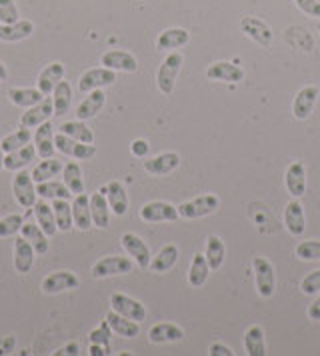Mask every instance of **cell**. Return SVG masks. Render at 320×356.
<instances>
[{"label":"cell","mask_w":320,"mask_h":356,"mask_svg":"<svg viewBox=\"0 0 320 356\" xmlns=\"http://www.w3.org/2000/svg\"><path fill=\"white\" fill-rule=\"evenodd\" d=\"M176 260H178V246L176 244H166V246L160 248L157 257H152L148 268L152 273H168L176 264Z\"/></svg>","instance_id":"obj_32"},{"label":"cell","mask_w":320,"mask_h":356,"mask_svg":"<svg viewBox=\"0 0 320 356\" xmlns=\"http://www.w3.org/2000/svg\"><path fill=\"white\" fill-rule=\"evenodd\" d=\"M184 63V56L180 52H170L162 65H160L159 72H157V84H159V90L162 95H173L176 86V79H178V72L182 68Z\"/></svg>","instance_id":"obj_1"},{"label":"cell","mask_w":320,"mask_h":356,"mask_svg":"<svg viewBox=\"0 0 320 356\" xmlns=\"http://www.w3.org/2000/svg\"><path fill=\"white\" fill-rule=\"evenodd\" d=\"M54 114V106H52V100H42L38 104L31 106L26 113H22L20 116V127H26V129H36L38 124L50 120V116Z\"/></svg>","instance_id":"obj_20"},{"label":"cell","mask_w":320,"mask_h":356,"mask_svg":"<svg viewBox=\"0 0 320 356\" xmlns=\"http://www.w3.org/2000/svg\"><path fill=\"white\" fill-rule=\"evenodd\" d=\"M34 248L32 244L24 238V236H18L15 241V268L16 273L20 275H29L34 266Z\"/></svg>","instance_id":"obj_22"},{"label":"cell","mask_w":320,"mask_h":356,"mask_svg":"<svg viewBox=\"0 0 320 356\" xmlns=\"http://www.w3.org/2000/svg\"><path fill=\"white\" fill-rule=\"evenodd\" d=\"M308 318L310 321H320V296L308 307Z\"/></svg>","instance_id":"obj_55"},{"label":"cell","mask_w":320,"mask_h":356,"mask_svg":"<svg viewBox=\"0 0 320 356\" xmlns=\"http://www.w3.org/2000/svg\"><path fill=\"white\" fill-rule=\"evenodd\" d=\"M32 212H34V218H36L38 227L42 228L48 236L52 238V236L58 232V227H56V220H54V212H52V207H50V204H47L45 200H38V202H34Z\"/></svg>","instance_id":"obj_33"},{"label":"cell","mask_w":320,"mask_h":356,"mask_svg":"<svg viewBox=\"0 0 320 356\" xmlns=\"http://www.w3.org/2000/svg\"><path fill=\"white\" fill-rule=\"evenodd\" d=\"M134 264L136 262L132 259H128V257H104V259H100L93 266L90 275L96 280L118 275H130L134 270Z\"/></svg>","instance_id":"obj_2"},{"label":"cell","mask_w":320,"mask_h":356,"mask_svg":"<svg viewBox=\"0 0 320 356\" xmlns=\"http://www.w3.org/2000/svg\"><path fill=\"white\" fill-rule=\"evenodd\" d=\"M294 254L301 260H320V241H304L294 248Z\"/></svg>","instance_id":"obj_46"},{"label":"cell","mask_w":320,"mask_h":356,"mask_svg":"<svg viewBox=\"0 0 320 356\" xmlns=\"http://www.w3.org/2000/svg\"><path fill=\"white\" fill-rule=\"evenodd\" d=\"M63 76H64L63 63H52V65L45 66V68L40 70L38 81H36V88H38L45 97H48V95H52L54 86L63 81Z\"/></svg>","instance_id":"obj_23"},{"label":"cell","mask_w":320,"mask_h":356,"mask_svg":"<svg viewBox=\"0 0 320 356\" xmlns=\"http://www.w3.org/2000/svg\"><path fill=\"white\" fill-rule=\"evenodd\" d=\"M301 289L304 294H317L320 292V270H314L310 275H306L301 282Z\"/></svg>","instance_id":"obj_49"},{"label":"cell","mask_w":320,"mask_h":356,"mask_svg":"<svg viewBox=\"0 0 320 356\" xmlns=\"http://www.w3.org/2000/svg\"><path fill=\"white\" fill-rule=\"evenodd\" d=\"M240 31L246 34L248 38H253L256 44H260L262 49H269L272 44V31L266 22H262L260 18L244 17L240 20Z\"/></svg>","instance_id":"obj_12"},{"label":"cell","mask_w":320,"mask_h":356,"mask_svg":"<svg viewBox=\"0 0 320 356\" xmlns=\"http://www.w3.org/2000/svg\"><path fill=\"white\" fill-rule=\"evenodd\" d=\"M58 132H63L66 136L80 140L84 145H95V132L84 124V120H70V122H63L58 127Z\"/></svg>","instance_id":"obj_36"},{"label":"cell","mask_w":320,"mask_h":356,"mask_svg":"<svg viewBox=\"0 0 320 356\" xmlns=\"http://www.w3.org/2000/svg\"><path fill=\"white\" fill-rule=\"evenodd\" d=\"M72 222L74 228H79L82 232L90 230L93 227V214H90V198L84 195H77L72 200Z\"/></svg>","instance_id":"obj_21"},{"label":"cell","mask_w":320,"mask_h":356,"mask_svg":"<svg viewBox=\"0 0 320 356\" xmlns=\"http://www.w3.org/2000/svg\"><path fill=\"white\" fill-rule=\"evenodd\" d=\"M20 232H22V236L32 244V248H34V252H36L38 257L47 254L48 248H50V241H48L50 236H48L42 228L38 227V222H24L22 228H20Z\"/></svg>","instance_id":"obj_26"},{"label":"cell","mask_w":320,"mask_h":356,"mask_svg":"<svg viewBox=\"0 0 320 356\" xmlns=\"http://www.w3.org/2000/svg\"><path fill=\"white\" fill-rule=\"evenodd\" d=\"M20 20V13L15 0H0V24H13Z\"/></svg>","instance_id":"obj_47"},{"label":"cell","mask_w":320,"mask_h":356,"mask_svg":"<svg viewBox=\"0 0 320 356\" xmlns=\"http://www.w3.org/2000/svg\"><path fill=\"white\" fill-rule=\"evenodd\" d=\"M15 348V339L13 337H6V340L0 339V355H10Z\"/></svg>","instance_id":"obj_54"},{"label":"cell","mask_w":320,"mask_h":356,"mask_svg":"<svg viewBox=\"0 0 320 356\" xmlns=\"http://www.w3.org/2000/svg\"><path fill=\"white\" fill-rule=\"evenodd\" d=\"M208 273H210V266H208L207 257L196 252L194 259H192L191 270H189V282H191L192 289H200L207 282Z\"/></svg>","instance_id":"obj_39"},{"label":"cell","mask_w":320,"mask_h":356,"mask_svg":"<svg viewBox=\"0 0 320 356\" xmlns=\"http://www.w3.org/2000/svg\"><path fill=\"white\" fill-rule=\"evenodd\" d=\"M52 212H54V220L61 232H70L74 222H72V207L68 204V200H52Z\"/></svg>","instance_id":"obj_43"},{"label":"cell","mask_w":320,"mask_h":356,"mask_svg":"<svg viewBox=\"0 0 320 356\" xmlns=\"http://www.w3.org/2000/svg\"><path fill=\"white\" fill-rule=\"evenodd\" d=\"M205 257L208 260V266H210V270H218L221 266H223L224 257H226V248H224V243L221 236H208L207 241V252H205Z\"/></svg>","instance_id":"obj_41"},{"label":"cell","mask_w":320,"mask_h":356,"mask_svg":"<svg viewBox=\"0 0 320 356\" xmlns=\"http://www.w3.org/2000/svg\"><path fill=\"white\" fill-rule=\"evenodd\" d=\"M111 308L114 312H118V314H122V316H127V318L138 324L146 318V308H144L143 302H138L136 298H130V296L122 294V292H114L112 294Z\"/></svg>","instance_id":"obj_8"},{"label":"cell","mask_w":320,"mask_h":356,"mask_svg":"<svg viewBox=\"0 0 320 356\" xmlns=\"http://www.w3.org/2000/svg\"><path fill=\"white\" fill-rule=\"evenodd\" d=\"M34 33V22L20 18L13 24H0V42H20L31 38Z\"/></svg>","instance_id":"obj_17"},{"label":"cell","mask_w":320,"mask_h":356,"mask_svg":"<svg viewBox=\"0 0 320 356\" xmlns=\"http://www.w3.org/2000/svg\"><path fill=\"white\" fill-rule=\"evenodd\" d=\"M208 81H223V82H240L244 81V70L240 66L226 63V60H218L214 65L208 66L207 70Z\"/></svg>","instance_id":"obj_18"},{"label":"cell","mask_w":320,"mask_h":356,"mask_svg":"<svg viewBox=\"0 0 320 356\" xmlns=\"http://www.w3.org/2000/svg\"><path fill=\"white\" fill-rule=\"evenodd\" d=\"M253 268H255V282L258 294L269 298L274 294L276 289V276H274V266L271 264V260H266L264 257H256L253 260Z\"/></svg>","instance_id":"obj_6"},{"label":"cell","mask_w":320,"mask_h":356,"mask_svg":"<svg viewBox=\"0 0 320 356\" xmlns=\"http://www.w3.org/2000/svg\"><path fill=\"white\" fill-rule=\"evenodd\" d=\"M64 184L68 186V191L72 195H82L84 193V178H82V170H80L79 162H68L63 168Z\"/></svg>","instance_id":"obj_42"},{"label":"cell","mask_w":320,"mask_h":356,"mask_svg":"<svg viewBox=\"0 0 320 356\" xmlns=\"http://www.w3.org/2000/svg\"><path fill=\"white\" fill-rule=\"evenodd\" d=\"M109 326L112 328V332H116L118 337H125V339H134V337H138V332H141V326L138 323H134V321H130L127 316H122V314H118V312H114L111 308V312L106 314V318H104Z\"/></svg>","instance_id":"obj_29"},{"label":"cell","mask_w":320,"mask_h":356,"mask_svg":"<svg viewBox=\"0 0 320 356\" xmlns=\"http://www.w3.org/2000/svg\"><path fill=\"white\" fill-rule=\"evenodd\" d=\"M13 195L22 209L32 211V207L36 202V182L32 180L31 172L18 170V175L13 180Z\"/></svg>","instance_id":"obj_5"},{"label":"cell","mask_w":320,"mask_h":356,"mask_svg":"<svg viewBox=\"0 0 320 356\" xmlns=\"http://www.w3.org/2000/svg\"><path fill=\"white\" fill-rule=\"evenodd\" d=\"M8 98L18 108H31L34 104L42 102L45 95L38 88H10L8 90Z\"/></svg>","instance_id":"obj_37"},{"label":"cell","mask_w":320,"mask_h":356,"mask_svg":"<svg viewBox=\"0 0 320 356\" xmlns=\"http://www.w3.org/2000/svg\"><path fill=\"white\" fill-rule=\"evenodd\" d=\"M120 243H122V248L128 252V257H132V260L136 262L138 268H148V264H150V260H152V254H150L148 244L144 243L138 234H134V232H125L122 238H120Z\"/></svg>","instance_id":"obj_11"},{"label":"cell","mask_w":320,"mask_h":356,"mask_svg":"<svg viewBox=\"0 0 320 356\" xmlns=\"http://www.w3.org/2000/svg\"><path fill=\"white\" fill-rule=\"evenodd\" d=\"M54 355H56V356H61V355L77 356V355H80V346H79V344H77V342H70V344H66V346H63L61 350H56Z\"/></svg>","instance_id":"obj_53"},{"label":"cell","mask_w":320,"mask_h":356,"mask_svg":"<svg viewBox=\"0 0 320 356\" xmlns=\"http://www.w3.org/2000/svg\"><path fill=\"white\" fill-rule=\"evenodd\" d=\"M4 168V150H2V145H0V172Z\"/></svg>","instance_id":"obj_58"},{"label":"cell","mask_w":320,"mask_h":356,"mask_svg":"<svg viewBox=\"0 0 320 356\" xmlns=\"http://www.w3.org/2000/svg\"><path fill=\"white\" fill-rule=\"evenodd\" d=\"M116 82V70H111L106 66H100V68H90L86 70L79 81V90L82 95L86 92H93L96 88H104V86H111Z\"/></svg>","instance_id":"obj_7"},{"label":"cell","mask_w":320,"mask_h":356,"mask_svg":"<svg viewBox=\"0 0 320 356\" xmlns=\"http://www.w3.org/2000/svg\"><path fill=\"white\" fill-rule=\"evenodd\" d=\"M184 339V330L180 326L173 323H160L154 324L148 330V340L152 344H164V342H180Z\"/></svg>","instance_id":"obj_27"},{"label":"cell","mask_w":320,"mask_h":356,"mask_svg":"<svg viewBox=\"0 0 320 356\" xmlns=\"http://www.w3.org/2000/svg\"><path fill=\"white\" fill-rule=\"evenodd\" d=\"M208 355L210 356H232L234 353H232L228 346L221 344V342H214V344H210V348H208Z\"/></svg>","instance_id":"obj_52"},{"label":"cell","mask_w":320,"mask_h":356,"mask_svg":"<svg viewBox=\"0 0 320 356\" xmlns=\"http://www.w3.org/2000/svg\"><path fill=\"white\" fill-rule=\"evenodd\" d=\"M36 196H40L42 200H70L72 193L68 191V186L64 182H58V180H45V182H38L36 184Z\"/></svg>","instance_id":"obj_34"},{"label":"cell","mask_w":320,"mask_h":356,"mask_svg":"<svg viewBox=\"0 0 320 356\" xmlns=\"http://www.w3.org/2000/svg\"><path fill=\"white\" fill-rule=\"evenodd\" d=\"M34 156H36V146L29 143L18 150L4 154V170H22L26 164L34 161Z\"/></svg>","instance_id":"obj_31"},{"label":"cell","mask_w":320,"mask_h":356,"mask_svg":"<svg viewBox=\"0 0 320 356\" xmlns=\"http://www.w3.org/2000/svg\"><path fill=\"white\" fill-rule=\"evenodd\" d=\"M319 95L320 90L317 84H310V86L301 88L298 95L294 97V102H292V116L296 120H306L310 116V113H312L317 100H319Z\"/></svg>","instance_id":"obj_13"},{"label":"cell","mask_w":320,"mask_h":356,"mask_svg":"<svg viewBox=\"0 0 320 356\" xmlns=\"http://www.w3.org/2000/svg\"><path fill=\"white\" fill-rule=\"evenodd\" d=\"M22 225H24V216H20V214L2 216V218H0V238L15 236L16 232H20Z\"/></svg>","instance_id":"obj_45"},{"label":"cell","mask_w":320,"mask_h":356,"mask_svg":"<svg viewBox=\"0 0 320 356\" xmlns=\"http://www.w3.org/2000/svg\"><path fill=\"white\" fill-rule=\"evenodd\" d=\"M287 191L294 198H301L306 191V170H304L303 162H292L288 166L287 177H285Z\"/></svg>","instance_id":"obj_28"},{"label":"cell","mask_w":320,"mask_h":356,"mask_svg":"<svg viewBox=\"0 0 320 356\" xmlns=\"http://www.w3.org/2000/svg\"><path fill=\"white\" fill-rule=\"evenodd\" d=\"M191 40V33L186 29H166L164 33L159 34L157 38V49L159 50H175L189 44Z\"/></svg>","instance_id":"obj_30"},{"label":"cell","mask_w":320,"mask_h":356,"mask_svg":"<svg viewBox=\"0 0 320 356\" xmlns=\"http://www.w3.org/2000/svg\"><path fill=\"white\" fill-rule=\"evenodd\" d=\"M54 146L58 152H63L66 156H72L77 161H90L96 156V146L95 145H84L80 140H74L70 136H66L63 132L54 134Z\"/></svg>","instance_id":"obj_4"},{"label":"cell","mask_w":320,"mask_h":356,"mask_svg":"<svg viewBox=\"0 0 320 356\" xmlns=\"http://www.w3.org/2000/svg\"><path fill=\"white\" fill-rule=\"evenodd\" d=\"M111 337H112V328L109 326V323L104 321V323H100V326H96L95 330L88 334V340H90L93 344H102V346H106V348H109Z\"/></svg>","instance_id":"obj_48"},{"label":"cell","mask_w":320,"mask_h":356,"mask_svg":"<svg viewBox=\"0 0 320 356\" xmlns=\"http://www.w3.org/2000/svg\"><path fill=\"white\" fill-rule=\"evenodd\" d=\"M306 17L320 18V0H294Z\"/></svg>","instance_id":"obj_50"},{"label":"cell","mask_w":320,"mask_h":356,"mask_svg":"<svg viewBox=\"0 0 320 356\" xmlns=\"http://www.w3.org/2000/svg\"><path fill=\"white\" fill-rule=\"evenodd\" d=\"M100 193L106 196L112 214H116V216H125V214H127L128 195L122 182H118V180H111L106 186H102V188H100Z\"/></svg>","instance_id":"obj_15"},{"label":"cell","mask_w":320,"mask_h":356,"mask_svg":"<svg viewBox=\"0 0 320 356\" xmlns=\"http://www.w3.org/2000/svg\"><path fill=\"white\" fill-rule=\"evenodd\" d=\"M221 207V200L218 196L214 195H205L194 198V200H189V202H182L178 209V214L180 218H186V220H194V218H205L208 214L218 211Z\"/></svg>","instance_id":"obj_3"},{"label":"cell","mask_w":320,"mask_h":356,"mask_svg":"<svg viewBox=\"0 0 320 356\" xmlns=\"http://www.w3.org/2000/svg\"><path fill=\"white\" fill-rule=\"evenodd\" d=\"M285 227L292 236H301L306 230V218H304V209L298 198L290 200L285 209Z\"/></svg>","instance_id":"obj_19"},{"label":"cell","mask_w":320,"mask_h":356,"mask_svg":"<svg viewBox=\"0 0 320 356\" xmlns=\"http://www.w3.org/2000/svg\"><path fill=\"white\" fill-rule=\"evenodd\" d=\"M32 140V130L26 129V127H22V129H18L13 134H8L4 140H0V145H2V150H4V154H8V152H13V150H18V148H22L24 145H29Z\"/></svg>","instance_id":"obj_44"},{"label":"cell","mask_w":320,"mask_h":356,"mask_svg":"<svg viewBox=\"0 0 320 356\" xmlns=\"http://www.w3.org/2000/svg\"><path fill=\"white\" fill-rule=\"evenodd\" d=\"M79 276L74 275V273H70V270H56V273H50L48 276H45L40 289H42L45 294H50V296H52V294L74 291V289H79Z\"/></svg>","instance_id":"obj_10"},{"label":"cell","mask_w":320,"mask_h":356,"mask_svg":"<svg viewBox=\"0 0 320 356\" xmlns=\"http://www.w3.org/2000/svg\"><path fill=\"white\" fill-rule=\"evenodd\" d=\"M6 76H8V70H6L4 63H0V81H6Z\"/></svg>","instance_id":"obj_57"},{"label":"cell","mask_w":320,"mask_h":356,"mask_svg":"<svg viewBox=\"0 0 320 356\" xmlns=\"http://www.w3.org/2000/svg\"><path fill=\"white\" fill-rule=\"evenodd\" d=\"M100 65L111 68V70H120V72H136L138 70V60L134 54L127 50H109L100 56Z\"/></svg>","instance_id":"obj_14"},{"label":"cell","mask_w":320,"mask_h":356,"mask_svg":"<svg viewBox=\"0 0 320 356\" xmlns=\"http://www.w3.org/2000/svg\"><path fill=\"white\" fill-rule=\"evenodd\" d=\"M244 348L248 356H264L266 344H264V332L260 326H250L244 334Z\"/></svg>","instance_id":"obj_40"},{"label":"cell","mask_w":320,"mask_h":356,"mask_svg":"<svg viewBox=\"0 0 320 356\" xmlns=\"http://www.w3.org/2000/svg\"><path fill=\"white\" fill-rule=\"evenodd\" d=\"M64 164L61 161H56L54 156L52 159H42V162H38L34 168H32V180L38 184V182H45V180H52L54 177H58L63 172Z\"/></svg>","instance_id":"obj_38"},{"label":"cell","mask_w":320,"mask_h":356,"mask_svg":"<svg viewBox=\"0 0 320 356\" xmlns=\"http://www.w3.org/2000/svg\"><path fill=\"white\" fill-rule=\"evenodd\" d=\"M178 164H180V156L176 152H162L154 159L144 161V170L152 177H166L178 168Z\"/></svg>","instance_id":"obj_16"},{"label":"cell","mask_w":320,"mask_h":356,"mask_svg":"<svg viewBox=\"0 0 320 356\" xmlns=\"http://www.w3.org/2000/svg\"><path fill=\"white\" fill-rule=\"evenodd\" d=\"M141 218L144 222H175L180 218V214L175 204L154 200V202H146L141 209Z\"/></svg>","instance_id":"obj_9"},{"label":"cell","mask_w":320,"mask_h":356,"mask_svg":"<svg viewBox=\"0 0 320 356\" xmlns=\"http://www.w3.org/2000/svg\"><path fill=\"white\" fill-rule=\"evenodd\" d=\"M130 150H132V154H134V156H141V159H143V156H146V154H148L150 145H148L146 140H141V138H138V140H134V143H132Z\"/></svg>","instance_id":"obj_51"},{"label":"cell","mask_w":320,"mask_h":356,"mask_svg":"<svg viewBox=\"0 0 320 356\" xmlns=\"http://www.w3.org/2000/svg\"><path fill=\"white\" fill-rule=\"evenodd\" d=\"M88 355L104 356V355H109V348H106V346H102V344H93V346H90V350H88Z\"/></svg>","instance_id":"obj_56"},{"label":"cell","mask_w":320,"mask_h":356,"mask_svg":"<svg viewBox=\"0 0 320 356\" xmlns=\"http://www.w3.org/2000/svg\"><path fill=\"white\" fill-rule=\"evenodd\" d=\"M70 104H72V86L68 81H61L52 90L54 116H64L70 111Z\"/></svg>","instance_id":"obj_35"},{"label":"cell","mask_w":320,"mask_h":356,"mask_svg":"<svg viewBox=\"0 0 320 356\" xmlns=\"http://www.w3.org/2000/svg\"><path fill=\"white\" fill-rule=\"evenodd\" d=\"M90 214H93V227L106 230L111 227V207L106 196L100 191L90 196Z\"/></svg>","instance_id":"obj_24"},{"label":"cell","mask_w":320,"mask_h":356,"mask_svg":"<svg viewBox=\"0 0 320 356\" xmlns=\"http://www.w3.org/2000/svg\"><path fill=\"white\" fill-rule=\"evenodd\" d=\"M104 102H106V95L102 92V88H96L93 92H86L84 100L80 102L79 108H77L79 120H90V118H95L96 114L102 111Z\"/></svg>","instance_id":"obj_25"}]
</instances>
